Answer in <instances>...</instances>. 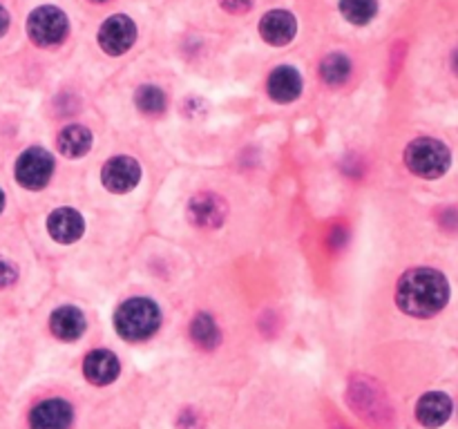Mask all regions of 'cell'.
<instances>
[{
  "label": "cell",
  "instance_id": "6da1fadb",
  "mask_svg": "<svg viewBox=\"0 0 458 429\" xmlns=\"http://www.w3.org/2000/svg\"><path fill=\"white\" fill-rule=\"evenodd\" d=\"M449 300L447 277L430 266H416L402 273L396 286V304L414 317H431L443 311Z\"/></svg>",
  "mask_w": 458,
  "mask_h": 429
},
{
  "label": "cell",
  "instance_id": "7a4b0ae2",
  "mask_svg": "<svg viewBox=\"0 0 458 429\" xmlns=\"http://www.w3.org/2000/svg\"><path fill=\"white\" fill-rule=\"evenodd\" d=\"M161 324V311L155 300L130 298L114 311V329L128 342L148 340Z\"/></svg>",
  "mask_w": 458,
  "mask_h": 429
},
{
  "label": "cell",
  "instance_id": "3957f363",
  "mask_svg": "<svg viewBox=\"0 0 458 429\" xmlns=\"http://www.w3.org/2000/svg\"><path fill=\"white\" fill-rule=\"evenodd\" d=\"M405 164L416 177L439 179L452 166V152L443 141L421 136L405 148Z\"/></svg>",
  "mask_w": 458,
  "mask_h": 429
},
{
  "label": "cell",
  "instance_id": "277c9868",
  "mask_svg": "<svg viewBox=\"0 0 458 429\" xmlns=\"http://www.w3.org/2000/svg\"><path fill=\"white\" fill-rule=\"evenodd\" d=\"M67 32H70L67 14L54 5L36 7L27 19V34L34 45L38 47L61 45Z\"/></svg>",
  "mask_w": 458,
  "mask_h": 429
},
{
  "label": "cell",
  "instance_id": "5b68a950",
  "mask_svg": "<svg viewBox=\"0 0 458 429\" xmlns=\"http://www.w3.org/2000/svg\"><path fill=\"white\" fill-rule=\"evenodd\" d=\"M54 175V157L45 148H27L16 161V179L27 191H41Z\"/></svg>",
  "mask_w": 458,
  "mask_h": 429
},
{
  "label": "cell",
  "instance_id": "8992f818",
  "mask_svg": "<svg viewBox=\"0 0 458 429\" xmlns=\"http://www.w3.org/2000/svg\"><path fill=\"white\" fill-rule=\"evenodd\" d=\"M136 25L126 14H114L98 27V45L108 57H121L135 45Z\"/></svg>",
  "mask_w": 458,
  "mask_h": 429
},
{
  "label": "cell",
  "instance_id": "52a82bcc",
  "mask_svg": "<svg viewBox=\"0 0 458 429\" xmlns=\"http://www.w3.org/2000/svg\"><path fill=\"white\" fill-rule=\"evenodd\" d=\"M226 214H229V206L215 192H199L188 201V220L197 229H220L226 222Z\"/></svg>",
  "mask_w": 458,
  "mask_h": 429
},
{
  "label": "cell",
  "instance_id": "ba28073f",
  "mask_svg": "<svg viewBox=\"0 0 458 429\" xmlns=\"http://www.w3.org/2000/svg\"><path fill=\"white\" fill-rule=\"evenodd\" d=\"M141 179V166L136 159L126 157H113L105 161L104 170H101V182L108 188L110 192H117V195H123V192H130L139 186Z\"/></svg>",
  "mask_w": 458,
  "mask_h": 429
},
{
  "label": "cell",
  "instance_id": "9c48e42d",
  "mask_svg": "<svg viewBox=\"0 0 458 429\" xmlns=\"http://www.w3.org/2000/svg\"><path fill=\"white\" fill-rule=\"evenodd\" d=\"M47 233L58 244H74L83 238L85 220L76 208H57L47 217Z\"/></svg>",
  "mask_w": 458,
  "mask_h": 429
},
{
  "label": "cell",
  "instance_id": "30bf717a",
  "mask_svg": "<svg viewBox=\"0 0 458 429\" xmlns=\"http://www.w3.org/2000/svg\"><path fill=\"white\" fill-rule=\"evenodd\" d=\"M74 411L67 401L61 398H50V401L38 402L29 414V427L32 429H70Z\"/></svg>",
  "mask_w": 458,
  "mask_h": 429
},
{
  "label": "cell",
  "instance_id": "8fae6325",
  "mask_svg": "<svg viewBox=\"0 0 458 429\" xmlns=\"http://www.w3.org/2000/svg\"><path fill=\"white\" fill-rule=\"evenodd\" d=\"M83 373L89 383L97 385V387H104V385L114 383L119 378L121 363L110 349H94L85 355Z\"/></svg>",
  "mask_w": 458,
  "mask_h": 429
},
{
  "label": "cell",
  "instance_id": "7c38bea8",
  "mask_svg": "<svg viewBox=\"0 0 458 429\" xmlns=\"http://www.w3.org/2000/svg\"><path fill=\"white\" fill-rule=\"evenodd\" d=\"M298 32V20L286 10H271L260 20V36L273 47L289 45Z\"/></svg>",
  "mask_w": 458,
  "mask_h": 429
},
{
  "label": "cell",
  "instance_id": "4fadbf2b",
  "mask_svg": "<svg viewBox=\"0 0 458 429\" xmlns=\"http://www.w3.org/2000/svg\"><path fill=\"white\" fill-rule=\"evenodd\" d=\"M50 329H52L54 338H58L61 342H74L88 329V320H85V313L79 307H58L57 311L50 316Z\"/></svg>",
  "mask_w": 458,
  "mask_h": 429
},
{
  "label": "cell",
  "instance_id": "5bb4252c",
  "mask_svg": "<svg viewBox=\"0 0 458 429\" xmlns=\"http://www.w3.org/2000/svg\"><path fill=\"white\" fill-rule=\"evenodd\" d=\"M267 92L276 103H291L302 94V74L291 66H280L268 74Z\"/></svg>",
  "mask_w": 458,
  "mask_h": 429
},
{
  "label": "cell",
  "instance_id": "9a60e30c",
  "mask_svg": "<svg viewBox=\"0 0 458 429\" xmlns=\"http://www.w3.org/2000/svg\"><path fill=\"white\" fill-rule=\"evenodd\" d=\"M452 416V398L443 392H430L421 396L416 405V418L423 427L436 429Z\"/></svg>",
  "mask_w": 458,
  "mask_h": 429
},
{
  "label": "cell",
  "instance_id": "2e32d148",
  "mask_svg": "<svg viewBox=\"0 0 458 429\" xmlns=\"http://www.w3.org/2000/svg\"><path fill=\"white\" fill-rule=\"evenodd\" d=\"M92 130L81 126V123H72V126H66L58 132V150H61L63 157H85L89 152V148H92Z\"/></svg>",
  "mask_w": 458,
  "mask_h": 429
},
{
  "label": "cell",
  "instance_id": "e0dca14e",
  "mask_svg": "<svg viewBox=\"0 0 458 429\" xmlns=\"http://www.w3.org/2000/svg\"><path fill=\"white\" fill-rule=\"evenodd\" d=\"M190 338L199 349L213 351L215 347H220L221 332L220 327H217V322L213 320V316H208V313H197L190 322Z\"/></svg>",
  "mask_w": 458,
  "mask_h": 429
},
{
  "label": "cell",
  "instance_id": "ac0fdd59",
  "mask_svg": "<svg viewBox=\"0 0 458 429\" xmlns=\"http://www.w3.org/2000/svg\"><path fill=\"white\" fill-rule=\"evenodd\" d=\"M320 76H322V81L327 85L338 88V85L346 83V79L351 76V61L345 54H340V51H333V54L324 57L322 63H320Z\"/></svg>",
  "mask_w": 458,
  "mask_h": 429
},
{
  "label": "cell",
  "instance_id": "d6986e66",
  "mask_svg": "<svg viewBox=\"0 0 458 429\" xmlns=\"http://www.w3.org/2000/svg\"><path fill=\"white\" fill-rule=\"evenodd\" d=\"M378 12V0H340V14L353 25H367Z\"/></svg>",
  "mask_w": 458,
  "mask_h": 429
},
{
  "label": "cell",
  "instance_id": "ffe728a7",
  "mask_svg": "<svg viewBox=\"0 0 458 429\" xmlns=\"http://www.w3.org/2000/svg\"><path fill=\"white\" fill-rule=\"evenodd\" d=\"M135 103L144 114H161L166 110V94L157 85H141L135 94Z\"/></svg>",
  "mask_w": 458,
  "mask_h": 429
},
{
  "label": "cell",
  "instance_id": "44dd1931",
  "mask_svg": "<svg viewBox=\"0 0 458 429\" xmlns=\"http://www.w3.org/2000/svg\"><path fill=\"white\" fill-rule=\"evenodd\" d=\"M16 280H19V266L5 257H0V289H7Z\"/></svg>",
  "mask_w": 458,
  "mask_h": 429
},
{
  "label": "cell",
  "instance_id": "7402d4cb",
  "mask_svg": "<svg viewBox=\"0 0 458 429\" xmlns=\"http://www.w3.org/2000/svg\"><path fill=\"white\" fill-rule=\"evenodd\" d=\"M221 10L229 12V14H246V12L252 10V5H255V0H220Z\"/></svg>",
  "mask_w": 458,
  "mask_h": 429
},
{
  "label": "cell",
  "instance_id": "603a6c76",
  "mask_svg": "<svg viewBox=\"0 0 458 429\" xmlns=\"http://www.w3.org/2000/svg\"><path fill=\"white\" fill-rule=\"evenodd\" d=\"M346 238H349V233H346L345 226H333L331 233H329V244H331L333 251H338V248H342V244L346 242Z\"/></svg>",
  "mask_w": 458,
  "mask_h": 429
},
{
  "label": "cell",
  "instance_id": "cb8c5ba5",
  "mask_svg": "<svg viewBox=\"0 0 458 429\" xmlns=\"http://www.w3.org/2000/svg\"><path fill=\"white\" fill-rule=\"evenodd\" d=\"M10 29V14L3 5H0V38L5 36V32Z\"/></svg>",
  "mask_w": 458,
  "mask_h": 429
},
{
  "label": "cell",
  "instance_id": "d4e9b609",
  "mask_svg": "<svg viewBox=\"0 0 458 429\" xmlns=\"http://www.w3.org/2000/svg\"><path fill=\"white\" fill-rule=\"evenodd\" d=\"M452 67H454V72H456V74H458V50L454 51V57H452Z\"/></svg>",
  "mask_w": 458,
  "mask_h": 429
},
{
  "label": "cell",
  "instance_id": "484cf974",
  "mask_svg": "<svg viewBox=\"0 0 458 429\" xmlns=\"http://www.w3.org/2000/svg\"><path fill=\"white\" fill-rule=\"evenodd\" d=\"M3 208H5V192L0 191V213H3Z\"/></svg>",
  "mask_w": 458,
  "mask_h": 429
},
{
  "label": "cell",
  "instance_id": "4316f807",
  "mask_svg": "<svg viewBox=\"0 0 458 429\" xmlns=\"http://www.w3.org/2000/svg\"><path fill=\"white\" fill-rule=\"evenodd\" d=\"M89 3H97V5H101V3H110V0H89Z\"/></svg>",
  "mask_w": 458,
  "mask_h": 429
}]
</instances>
